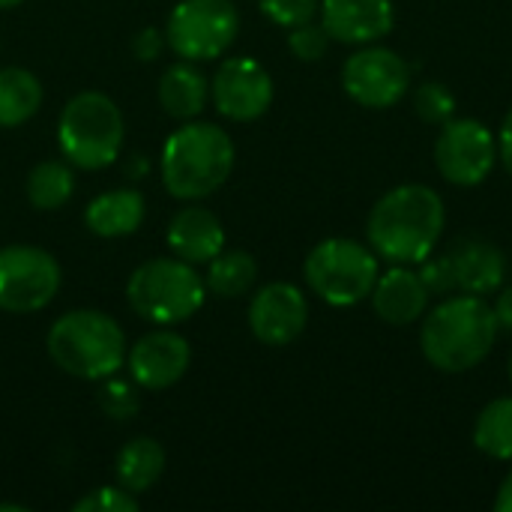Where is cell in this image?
Returning <instances> with one entry per match:
<instances>
[{"label":"cell","mask_w":512,"mask_h":512,"mask_svg":"<svg viewBox=\"0 0 512 512\" xmlns=\"http://www.w3.org/2000/svg\"><path fill=\"white\" fill-rule=\"evenodd\" d=\"M495 510L498 512H512V471L504 477L498 495H495Z\"/></svg>","instance_id":"cell-35"},{"label":"cell","mask_w":512,"mask_h":512,"mask_svg":"<svg viewBox=\"0 0 512 512\" xmlns=\"http://www.w3.org/2000/svg\"><path fill=\"white\" fill-rule=\"evenodd\" d=\"M414 111H417L420 120H426L432 126H444L447 120L456 117V96H453V90L447 84L426 81L414 93Z\"/></svg>","instance_id":"cell-26"},{"label":"cell","mask_w":512,"mask_h":512,"mask_svg":"<svg viewBox=\"0 0 512 512\" xmlns=\"http://www.w3.org/2000/svg\"><path fill=\"white\" fill-rule=\"evenodd\" d=\"M0 510H15V512H27V507H21V504H0Z\"/></svg>","instance_id":"cell-37"},{"label":"cell","mask_w":512,"mask_h":512,"mask_svg":"<svg viewBox=\"0 0 512 512\" xmlns=\"http://www.w3.org/2000/svg\"><path fill=\"white\" fill-rule=\"evenodd\" d=\"M378 273V255L372 252V246L348 237L321 240L318 246H312L303 264V279L309 291L336 309L369 300Z\"/></svg>","instance_id":"cell-7"},{"label":"cell","mask_w":512,"mask_h":512,"mask_svg":"<svg viewBox=\"0 0 512 512\" xmlns=\"http://www.w3.org/2000/svg\"><path fill=\"white\" fill-rule=\"evenodd\" d=\"M138 384L135 381H120L114 375L102 378L99 387V408L111 417V420H129L138 414L141 408V396H138Z\"/></svg>","instance_id":"cell-27"},{"label":"cell","mask_w":512,"mask_h":512,"mask_svg":"<svg viewBox=\"0 0 512 512\" xmlns=\"http://www.w3.org/2000/svg\"><path fill=\"white\" fill-rule=\"evenodd\" d=\"M132 312L156 327L189 321L207 300L204 276L183 258H150L138 264L126 282Z\"/></svg>","instance_id":"cell-6"},{"label":"cell","mask_w":512,"mask_h":512,"mask_svg":"<svg viewBox=\"0 0 512 512\" xmlns=\"http://www.w3.org/2000/svg\"><path fill=\"white\" fill-rule=\"evenodd\" d=\"M447 255H450L453 276H456V294L489 297L501 291L507 279V258L495 243L483 237H468V240H459Z\"/></svg>","instance_id":"cell-17"},{"label":"cell","mask_w":512,"mask_h":512,"mask_svg":"<svg viewBox=\"0 0 512 512\" xmlns=\"http://www.w3.org/2000/svg\"><path fill=\"white\" fill-rule=\"evenodd\" d=\"M435 165L453 186H480L498 165V135L483 120L453 117L435 141Z\"/></svg>","instance_id":"cell-10"},{"label":"cell","mask_w":512,"mask_h":512,"mask_svg":"<svg viewBox=\"0 0 512 512\" xmlns=\"http://www.w3.org/2000/svg\"><path fill=\"white\" fill-rule=\"evenodd\" d=\"M237 150L231 135L204 120H186L174 129L159 156V174L177 201H201L213 195L234 171Z\"/></svg>","instance_id":"cell-3"},{"label":"cell","mask_w":512,"mask_h":512,"mask_svg":"<svg viewBox=\"0 0 512 512\" xmlns=\"http://www.w3.org/2000/svg\"><path fill=\"white\" fill-rule=\"evenodd\" d=\"M342 87L345 93L363 108H393L411 87V66L408 60L384 45H360L342 63Z\"/></svg>","instance_id":"cell-11"},{"label":"cell","mask_w":512,"mask_h":512,"mask_svg":"<svg viewBox=\"0 0 512 512\" xmlns=\"http://www.w3.org/2000/svg\"><path fill=\"white\" fill-rule=\"evenodd\" d=\"M240 33L234 0H180L165 24V42L180 60L207 63L222 57Z\"/></svg>","instance_id":"cell-8"},{"label":"cell","mask_w":512,"mask_h":512,"mask_svg":"<svg viewBox=\"0 0 512 512\" xmlns=\"http://www.w3.org/2000/svg\"><path fill=\"white\" fill-rule=\"evenodd\" d=\"M510 384H512V354H510Z\"/></svg>","instance_id":"cell-38"},{"label":"cell","mask_w":512,"mask_h":512,"mask_svg":"<svg viewBox=\"0 0 512 512\" xmlns=\"http://www.w3.org/2000/svg\"><path fill=\"white\" fill-rule=\"evenodd\" d=\"M447 225V207L441 195L426 183H405L384 192L366 222L369 246L390 264L426 261Z\"/></svg>","instance_id":"cell-1"},{"label":"cell","mask_w":512,"mask_h":512,"mask_svg":"<svg viewBox=\"0 0 512 512\" xmlns=\"http://www.w3.org/2000/svg\"><path fill=\"white\" fill-rule=\"evenodd\" d=\"M63 273L48 249L12 243L0 249V309L30 315L45 309L60 291Z\"/></svg>","instance_id":"cell-9"},{"label":"cell","mask_w":512,"mask_h":512,"mask_svg":"<svg viewBox=\"0 0 512 512\" xmlns=\"http://www.w3.org/2000/svg\"><path fill=\"white\" fill-rule=\"evenodd\" d=\"M144 195L138 189H108L102 195H96L87 207H84V225L90 234L105 237V240H117V237H129L141 228L144 222Z\"/></svg>","instance_id":"cell-19"},{"label":"cell","mask_w":512,"mask_h":512,"mask_svg":"<svg viewBox=\"0 0 512 512\" xmlns=\"http://www.w3.org/2000/svg\"><path fill=\"white\" fill-rule=\"evenodd\" d=\"M309 303L306 294L291 282H270L255 291L249 303V330L261 345L285 348L306 330Z\"/></svg>","instance_id":"cell-13"},{"label":"cell","mask_w":512,"mask_h":512,"mask_svg":"<svg viewBox=\"0 0 512 512\" xmlns=\"http://www.w3.org/2000/svg\"><path fill=\"white\" fill-rule=\"evenodd\" d=\"M75 512H135L138 510V498L132 492H126L123 486H99L93 492H87L81 501L72 504Z\"/></svg>","instance_id":"cell-29"},{"label":"cell","mask_w":512,"mask_h":512,"mask_svg":"<svg viewBox=\"0 0 512 512\" xmlns=\"http://www.w3.org/2000/svg\"><path fill=\"white\" fill-rule=\"evenodd\" d=\"M210 99L222 117L252 123L273 105V78L252 57H228L210 78Z\"/></svg>","instance_id":"cell-12"},{"label":"cell","mask_w":512,"mask_h":512,"mask_svg":"<svg viewBox=\"0 0 512 512\" xmlns=\"http://www.w3.org/2000/svg\"><path fill=\"white\" fill-rule=\"evenodd\" d=\"M123 135L126 123L120 105L99 90L75 93L57 120V147L63 159L81 171L114 165L123 147Z\"/></svg>","instance_id":"cell-5"},{"label":"cell","mask_w":512,"mask_h":512,"mask_svg":"<svg viewBox=\"0 0 512 512\" xmlns=\"http://www.w3.org/2000/svg\"><path fill=\"white\" fill-rule=\"evenodd\" d=\"M375 315L390 327H411L429 309V288L411 264H393L387 273H378V282L369 294Z\"/></svg>","instance_id":"cell-16"},{"label":"cell","mask_w":512,"mask_h":512,"mask_svg":"<svg viewBox=\"0 0 512 512\" xmlns=\"http://www.w3.org/2000/svg\"><path fill=\"white\" fill-rule=\"evenodd\" d=\"M420 279L423 285L429 288V294H438V297H450L456 294V276H453V264H450V255H429L426 261H420Z\"/></svg>","instance_id":"cell-31"},{"label":"cell","mask_w":512,"mask_h":512,"mask_svg":"<svg viewBox=\"0 0 512 512\" xmlns=\"http://www.w3.org/2000/svg\"><path fill=\"white\" fill-rule=\"evenodd\" d=\"M474 447L498 462H512V396L489 402L474 423Z\"/></svg>","instance_id":"cell-25"},{"label":"cell","mask_w":512,"mask_h":512,"mask_svg":"<svg viewBox=\"0 0 512 512\" xmlns=\"http://www.w3.org/2000/svg\"><path fill=\"white\" fill-rule=\"evenodd\" d=\"M498 159L504 162V168L510 171L512 177V108L507 111L501 129H498Z\"/></svg>","instance_id":"cell-33"},{"label":"cell","mask_w":512,"mask_h":512,"mask_svg":"<svg viewBox=\"0 0 512 512\" xmlns=\"http://www.w3.org/2000/svg\"><path fill=\"white\" fill-rule=\"evenodd\" d=\"M54 366L78 381H102L126 363L123 327L99 309H72L60 315L45 339Z\"/></svg>","instance_id":"cell-4"},{"label":"cell","mask_w":512,"mask_h":512,"mask_svg":"<svg viewBox=\"0 0 512 512\" xmlns=\"http://www.w3.org/2000/svg\"><path fill=\"white\" fill-rule=\"evenodd\" d=\"M501 324L486 297L456 294L438 303L420 327V351L438 372L462 375L477 369L495 348Z\"/></svg>","instance_id":"cell-2"},{"label":"cell","mask_w":512,"mask_h":512,"mask_svg":"<svg viewBox=\"0 0 512 512\" xmlns=\"http://www.w3.org/2000/svg\"><path fill=\"white\" fill-rule=\"evenodd\" d=\"M171 255L189 261V264H207L225 249V228L219 216L201 204H189L174 213L168 231H165Z\"/></svg>","instance_id":"cell-18"},{"label":"cell","mask_w":512,"mask_h":512,"mask_svg":"<svg viewBox=\"0 0 512 512\" xmlns=\"http://www.w3.org/2000/svg\"><path fill=\"white\" fill-rule=\"evenodd\" d=\"M42 81L24 66L0 69V129L27 123L42 108Z\"/></svg>","instance_id":"cell-22"},{"label":"cell","mask_w":512,"mask_h":512,"mask_svg":"<svg viewBox=\"0 0 512 512\" xmlns=\"http://www.w3.org/2000/svg\"><path fill=\"white\" fill-rule=\"evenodd\" d=\"M168 42H165V33L162 30H156V27H144V30H138L135 33V39H132V51H135V57L138 60H156L159 54H162V48H165Z\"/></svg>","instance_id":"cell-32"},{"label":"cell","mask_w":512,"mask_h":512,"mask_svg":"<svg viewBox=\"0 0 512 512\" xmlns=\"http://www.w3.org/2000/svg\"><path fill=\"white\" fill-rule=\"evenodd\" d=\"M492 309H495V318H498L501 330L512 333V285H507V288L498 294V300H495Z\"/></svg>","instance_id":"cell-34"},{"label":"cell","mask_w":512,"mask_h":512,"mask_svg":"<svg viewBox=\"0 0 512 512\" xmlns=\"http://www.w3.org/2000/svg\"><path fill=\"white\" fill-rule=\"evenodd\" d=\"M258 279V261L246 249H222L213 261H207L204 285L207 294H216L222 300L243 297Z\"/></svg>","instance_id":"cell-23"},{"label":"cell","mask_w":512,"mask_h":512,"mask_svg":"<svg viewBox=\"0 0 512 512\" xmlns=\"http://www.w3.org/2000/svg\"><path fill=\"white\" fill-rule=\"evenodd\" d=\"M210 99V78L192 63L177 60L159 78V102L174 120H195Z\"/></svg>","instance_id":"cell-20"},{"label":"cell","mask_w":512,"mask_h":512,"mask_svg":"<svg viewBox=\"0 0 512 512\" xmlns=\"http://www.w3.org/2000/svg\"><path fill=\"white\" fill-rule=\"evenodd\" d=\"M162 471H165V447L156 438H144V435L123 444L114 462L117 486H123L132 495L150 492L159 483Z\"/></svg>","instance_id":"cell-21"},{"label":"cell","mask_w":512,"mask_h":512,"mask_svg":"<svg viewBox=\"0 0 512 512\" xmlns=\"http://www.w3.org/2000/svg\"><path fill=\"white\" fill-rule=\"evenodd\" d=\"M330 33L324 30L321 21H306V24H297V27H288V48L297 60L303 63H315L327 54L330 48Z\"/></svg>","instance_id":"cell-28"},{"label":"cell","mask_w":512,"mask_h":512,"mask_svg":"<svg viewBox=\"0 0 512 512\" xmlns=\"http://www.w3.org/2000/svg\"><path fill=\"white\" fill-rule=\"evenodd\" d=\"M18 3H24V0H0V9H15Z\"/></svg>","instance_id":"cell-36"},{"label":"cell","mask_w":512,"mask_h":512,"mask_svg":"<svg viewBox=\"0 0 512 512\" xmlns=\"http://www.w3.org/2000/svg\"><path fill=\"white\" fill-rule=\"evenodd\" d=\"M24 192L36 210H60L75 192L72 165L57 162V159H45V162L33 165V171L27 174Z\"/></svg>","instance_id":"cell-24"},{"label":"cell","mask_w":512,"mask_h":512,"mask_svg":"<svg viewBox=\"0 0 512 512\" xmlns=\"http://www.w3.org/2000/svg\"><path fill=\"white\" fill-rule=\"evenodd\" d=\"M258 9L279 27H297L318 15L321 0H258Z\"/></svg>","instance_id":"cell-30"},{"label":"cell","mask_w":512,"mask_h":512,"mask_svg":"<svg viewBox=\"0 0 512 512\" xmlns=\"http://www.w3.org/2000/svg\"><path fill=\"white\" fill-rule=\"evenodd\" d=\"M189 363H192V348L171 327H159L141 336L126 351V366L132 381L150 393L174 387L189 372Z\"/></svg>","instance_id":"cell-14"},{"label":"cell","mask_w":512,"mask_h":512,"mask_svg":"<svg viewBox=\"0 0 512 512\" xmlns=\"http://www.w3.org/2000/svg\"><path fill=\"white\" fill-rule=\"evenodd\" d=\"M318 15L330 39L342 45H372L396 27L393 0H321Z\"/></svg>","instance_id":"cell-15"}]
</instances>
